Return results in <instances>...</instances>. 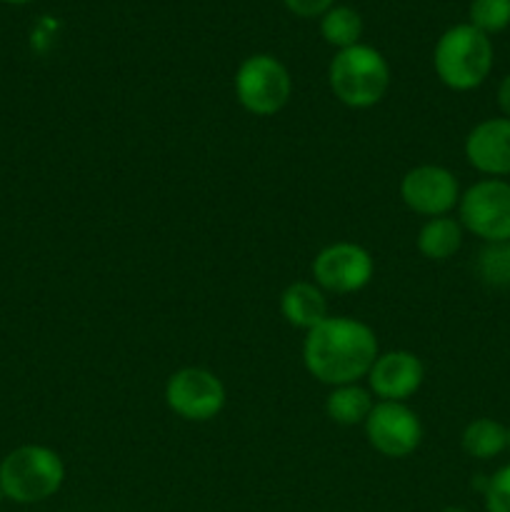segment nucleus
Instances as JSON below:
<instances>
[{"label": "nucleus", "instance_id": "obj_15", "mask_svg": "<svg viewBox=\"0 0 510 512\" xmlns=\"http://www.w3.org/2000/svg\"><path fill=\"white\" fill-rule=\"evenodd\" d=\"M373 405L375 398L365 385H335V388H330L328 398H325V415H328L335 425L355 428V425H363L365 420H368Z\"/></svg>", "mask_w": 510, "mask_h": 512}, {"label": "nucleus", "instance_id": "obj_18", "mask_svg": "<svg viewBox=\"0 0 510 512\" xmlns=\"http://www.w3.org/2000/svg\"><path fill=\"white\" fill-rule=\"evenodd\" d=\"M475 273L490 288H510V240L485 243L475 258Z\"/></svg>", "mask_w": 510, "mask_h": 512}, {"label": "nucleus", "instance_id": "obj_20", "mask_svg": "<svg viewBox=\"0 0 510 512\" xmlns=\"http://www.w3.org/2000/svg\"><path fill=\"white\" fill-rule=\"evenodd\" d=\"M483 495L488 512H510V463L485 480Z\"/></svg>", "mask_w": 510, "mask_h": 512}, {"label": "nucleus", "instance_id": "obj_3", "mask_svg": "<svg viewBox=\"0 0 510 512\" xmlns=\"http://www.w3.org/2000/svg\"><path fill=\"white\" fill-rule=\"evenodd\" d=\"M495 63L493 40L470 23L450 25L433 48V70L445 88L470 93L488 80Z\"/></svg>", "mask_w": 510, "mask_h": 512}, {"label": "nucleus", "instance_id": "obj_13", "mask_svg": "<svg viewBox=\"0 0 510 512\" xmlns=\"http://www.w3.org/2000/svg\"><path fill=\"white\" fill-rule=\"evenodd\" d=\"M280 315L288 325L308 333L330 315L328 293L313 280H295L280 293Z\"/></svg>", "mask_w": 510, "mask_h": 512}, {"label": "nucleus", "instance_id": "obj_10", "mask_svg": "<svg viewBox=\"0 0 510 512\" xmlns=\"http://www.w3.org/2000/svg\"><path fill=\"white\" fill-rule=\"evenodd\" d=\"M460 195L463 190L458 178L445 165H415L400 178V200L405 208L413 210L415 215H423L425 220L453 213L460 203Z\"/></svg>", "mask_w": 510, "mask_h": 512}, {"label": "nucleus", "instance_id": "obj_17", "mask_svg": "<svg viewBox=\"0 0 510 512\" xmlns=\"http://www.w3.org/2000/svg\"><path fill=\"white\" fill-rule=\"evenodd\" d=\"M320 35H323L325 43L335 50L353 48V45L363 43V18L355 8L350 5H338L328 10L325 15H320Z\"/></svg>", "mask_w": 510, "mask_h": 512}, {"label": "nucleus", "instance_id": "obj_9", "mask_svg": "<svg viewBox=\"0 0 510 512\" xmlns=\"http://www.w3.org/2000/svg\"><path fill=\"white\" fill-rule=\"evenodd\" d=\"M363 430L370 448L390 460L408 458L423 443V420L408 403L375 400Z\"/></svg>", "mask_w": 510, "mask_h": 512}, {"label": "nucleus", "instance_id": "obj_24", "mask_svg": "<svg viewBox=\"0 0 510 512\" xmlns=\"http://www.w3.org/2000/svg\"><path fill=\"white\" fill-rule=\"evenodd\" d=\"M440 512H468V510H463V508H445V510H440Z\"/></svg>", "mask_w": 510, "mask_h": 512}, {"label": "nucleus", "instance_id": "obj_8", "mask_svg": "<svg viewBox=\"0 0 510 512\" xmlns=\"http://www.w3.org/2000/svg\"><path fill=\"white\" fill-rule=\"evenodd\" d=\"M313 283L325 293L350 295L370 285L375 275V260L368 248L353 240H335L318 250L310 265Z\"/></svg>", "mask_w": 510, "mask_h": 512}, {"label": "nucleus", "instance_id": "obj_22", "mask_svg": "<svg viewBox=\"0 0 510 512\" xmlns=\"http://www.w3.org/2000/svg\"><path fill=\"white\" fill-rule=\"evenodd\" d=\"M495 103H498L500 115L510 120V73L498 83V90H495Z\"/></svg>", "mask_w": 510, "mask_h": 512}, {"label": "nucleus", "instance_id": "obj_25", "mask_svg": "<svg viewBox=\"0 0 510 512\" xmlns=\"http://www.w3.org/2000/svg\"><path fill=\"white\" fill-rule=\"evenodd\" d=\"M3 500H5V495H3V490H0V505H3Z\"/></svg>", "mask_w": 510, "mask_h": 512}, {"label": "nucleus", "instance_id": "obj_16", "mask_svg": "<svg viewBox=\"0 0 510 512\" xmlns=\"http://www.w3.org/2000/svg\"><path fill=\"white\" fill-rule=\"evenodd\" d=\"M460 448L475 460H493L508 450V425L495 418L470 420L460 435Z\"/></svg>", "mask_w": 510, "mask_h": 512}, {"label": "nucleus", "instance_id": "obj_23", "mask_svg": "<svg viewBox=\"0 0 510 512\" xmlns=\"http://www.w3.org/2000/svg\"><path fill=\"white\" fill-rule=\"evenodd\" d=\"M0 3H8V5H25V3H30V0H0Z\"/></svg>", "mask_w": 510, "mask_h": 512}, {"label": "nucleus", "instance_id": "obj_6", "mask_svg": "<svg viewBox=\"0 0 510 512\" xmlns=\"http://www.w3.org/2000/svg\"><path fill=\"white\" fill-rule=\"evenodd\" d=\"M458 220L465 233L480 243L510 240V183L503 178H480L463 190Z\"/></svg>", "mask_w": 510, "mask_h": 512}, {"label": "nucleus", "instance_id": "obj_12", "mask_svg": "<svg viewBox=\"0 0 510 512\" xmlns=\"http://www.w3.org/2000/svg\"><path fill=\"white\" fill-rule=\"evenodd\" d=\"M465 160L485 178H508L510 175V120L485 118L470 128L463 143Z\"/></svg>", "mask_w": 510, "mask_h": 512}, {"label": "nucleus", "instance_id": "obj_4", "mask_svg": "<svg viewBox=\"0 0 510 512\" xmlns=\"http://www.w3.org/2000/svg\"><path fill=\"white\" fill-rule=\"evenodd\" d=\"M63 483L65 463L48 445H18L0 460V490L10 503H43L53 498Z\"/></svg>", "mask_w": 510, "mask_h": 512}, {"label": "nucleus", "instance_id": "obj_2", "mask_svg": "<svg viewBox=\"0 0 510 512\" xmlns=\"http://www.w3.org/2000/svg\"><path fill=\"white\" fill-rule=\"evenodd\" d=\"M390 65L378 48L358 43L335 50L328 65V88L338 103L353 110L375 108L390 90Z\"/></svg>", "mask_w": 510, "mask_h": 512}, {"label": "nucleus", "instance_id": "obj_26", "mask_svg": "<svg viewBox=\"0 0 510 512\" xmlns=\"http://www.w3.org/2000/svg\"><path fill=\"white\" fill-rule=\"evenodd\" d=\"M508 450H510V425H508Z\"/></svg>", "mask_w": 510, "mask_h": 512}, {"label": "nucleus", "instance_id": "obj_19", "mask_svg": "<svg viewBox=\"0 0 510 512\" xmlns=\"http://www.w3.org/2000/svg\"><path fill=\"white\" fill-rule=\"evenodd\" d=\"M468 23L488 38L503 33L510 25V0H470Z\"/></svg>", "mask_w": 510, "mask_h": 512}, {"label": "nucleus", "instance_id": "obj_11", "mask_svg": "<svg viewBox=\"0 0 510 512\" xmlns=\"http://www.w3.org/2000/svg\"><path fill=\"white\" fill-rule=\"evenodd\" d=\"M373 398L388 403H408L425 383V365L410 350H385L365 375Z\"/></svg>", "mask_w": 510, "mask_h": 512}, {"label": "nucleus", "instance_id": "obj_14", "mask_svg": "<svg viewBox=\"0 0 510 512\" xmlns=\"http://www.w3.org/2000/svg\"><path fill=\"white\" fill-rule=\"evenodd\" d=\"M463 238L465 230L460 220L453 215H440V218H428L420 225L415 245L423 258L433 260V263H445L463 248Z\"/></svg>", "mask_w": 510, "mask_h": 512}, {"label": "nucleus", "instance_id": "obj_5", "mask_svg": "<svg viewBox=\"0 0 510 512\" xmlns=\"http://www.w3.org/2000/svg\"><path fill=\"white\" fill-rule=\"evenodd\" d=\"M235 100L255 118L278 115L293 98V78L288 65L270 53L248 55L233 78Z\"/></svg>", "mask_w": 510, "mask_h": 512}, {"label": "nucleus", "instance_id": "obj_21", "mask_svg": "<svg viewBox=\"0 0 510 512\" xmlns=\"http://www.w3.org/2000/svg\"><path fill=\"white\" fill-rule=\"evenodd\" d=\"M338 0H283L285 8L298 18H320L328 13Z\"/></svg>", "mask_w": 510, "mask_h": 512}, {"label": "nucleus", "instance_id": "obj_1", "mask_svg": "<svg viewBox=\"0 0 510 512\" xmlns=\"http://www.w3.org/2000/svg\"><path fill=\"white\" fill-rule=\"evenodd\" d=\"M380 355L378 335L365 320L350 315H328L320 325L305 333L303 365L318 383H360Z\"/></svg>", "mask_w": 510, "mask_h": 512}, {"label": "nucleus", "instance_id": "obj_7", "mask_svg": "<svg viewBox=\"0 0 510 512\" xmlns=\"http://www.w3.org/2000/svg\"><path fill=\"white\" fill-rule=\"evenodd\" d=\"M228 403L225 383L208 368L175 370L165 383V405L173 415L188 423H210L223 413Z\"/></svg>", "mask_w": 510, "mask_h": 512}]
</instances>
